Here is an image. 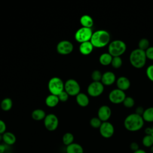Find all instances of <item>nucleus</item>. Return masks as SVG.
<instances>
[{"mask_svg":"<svg viewBox=\"0 0 153 153\" xmlns=\"http://www.w3.org/2000/svg\"><path fill=\"white\" fill-rule=\"evenodd\" d=\"M126 97L125 92L117 88L111 90L108 95L109 100L114 104L123 103Z\"/></svg>","mask_w":153,"mask_h":153,"instance_id":"10","label":"nucleus"},{"mask_svg":"<svg viewBox=\"0 0 153 153\" xmlns=\"http://www.w3.org/2000/svg\"><path fill=\"white\" fill-rule=\"evenodd\" d=\"M8 145L2 143H0V153H6L5 151L7 150Z\"/></svg>","mask_w":153,"mask_h":153,"instance_id":"39","label":"nucleus"},{"mask_svg":"<svg viewBox=\"0 0 153 153\" xmlns=\"http://www.w3.org/2000/svg\"><path fill=\"white\" fill-rule=\"evenodd\" d=\"M142 143L145 147L151 148L153 146V137L151 135L145 134L142 138Z\"/></svg>","mask_w":153,"mask_h":153,"instance_id":"27","label":"nucleus"},{"mask_svg":"<svg viewBox=\"0 0 153 153\" xmlns=\"http://www.w3.org/2000/svg\"><path fill=\"white\" fill-rule=\"evenodd\" d=\"M44 124L47 130L53 131L58 127L59 119L54 114H47L44 120Z\"/></svg>","mask_w":153,"mask_h":153,"instance_id":"9","label":"nucleus"},{"mask_svg":"<svg viewBox=\"0 0 153 153\" xmlns=\"http://www.w3.org/2000/svg\"><path fill=\"white\" fill-rule=\"evenodd\" d=\"M7 126L5 122L0 119V134H3L6 131Z\"/></svg>","mask_w":153,"mask_h":153,"instance_id":"36","label":"nucleus"},{"mask_svg":"<svg viewBox=\"0 0 153 153\" xmlns=\"http://www.w3.org/2000/svg\"><path fill=\"white\" fill-rule=\"evenodd\" d=\"M59 101L62 102H66L68 100L69 98V94L64 90L62 92H61L58 96Z\"/></svg>","mask_w":153,"mask_h":153,"instance_id":"34","label":"nucleus"},{"mask_svg":"<svg viewBox=\"0 0 153 153\" xmlns=\"http://www.w3.org/2000/svg\"><path fill=\"white\" fill-rule=\"evenodd\" d=\"M112 114L111 109L108 105L101 106L97 111V117L102 121H108Z\"/></svg>","mask_w":153,"mask_h":153,"instance_id":"13","label":"nucleus"},{"mask_svg":"<svg viewBox=\"0 0 153 153\" xmlns=\"http://www.w3.org/2000/svg\"><path fill=\"white\" fill-rule=\"evenodd\" d=\"M152 128V132H151V136L153 137V126L151 127Z\"/></svg>","mask_w":153,"mask_h":153,"instance_id":"43","label":"nucleus"},{"mask_svg":"<svg viewBox=\"0 0 153 153\" xmlns=\"http://www.w3.org/2000/svg\"><path fill=\"white\" fill-rule=\"evenodd\" d=\"M76 101L78 105L81 107L87 106L90 102L88 96L83 93H79L76 96Z\"/></svg>","mask_w":153,"mask_h":153,"instance_id":"18","label":"nucleus"},{"mask_svg":"<svg viewBox=\"0 0 153 153\" xmlns=\"http://www.w3.org/2000/svg\"><path fill=\"white\" fill-rule=\"evenodd\" d=\"M100 82L103 85H111L116 82V75L113 72L106 71L102 74Z\"/></svg>","mask_w":153,"mask_h":153,"instance_id":"14","label":"nucleus"},{"mask_svg":"<svg viewBox=\"0 0 153 153\" xmlns=\"http://www.w3.org/2000/svg\"><path fill=\"white\" fill-rule=\"evenodd\" d=\"M149 41L146 38H142L138 42V48L145 51L149 47Z\"/></svg>","mask_w":153,"mask_h":153,"instance_id":"28","label":"nucleus"},{"mask_svg":"<svg viewBox=\"0 0 153 153\" xmlns=\"http://www.w3.org/2000/svg\"><path fill=\"white\" fill-rule=\"evenodd\" d=\"M133 153H147L145 151H144L143 149H139L138 150L134 151V152H133Z\"/></svg>","mask_w":153,"mask_h":153,"instance_id":"41","label":"nucleus"},{"mask_svg":"<svg viewBox=\"0 0 153 153\" xmlns=\"http://www.w3.org/2000/svg\"><path fill=\"white\" fill-rule=\"evenodd\" d=\"M80 85L75 79H69L65 83L64 90L69 94V96H74L78 95L80 93Z\"/></svg>","mask_w":153,"mask_h":153,"instance_id":"7","label":"nucleus"},{"mask_svg":"<svg viewBox=\"0 0 153 153\" xmlns=\"http://www.w3.org/2000/svg\"><path fill=\"white\" fill-rule=\"evenodd\" d=\"M127 50L126 43L120 39L114 40L108 44V53L112 57H120Z\"/></svg>","mask_w":153,"mask_h":153,"instance_id":"4","label":"nucleus"},{"mask_svg":"<svg viewBox=\"0 0 153 153\" xmlns=\"http://www.w3.org/2000/svg\"><path fill=\"white\" fill-rule=\"evenodd\" d=\"M99 129L100 135L105 139L111 137L114 135L115 131L114 126L109 121L102 122Z\"/></svg>","mask_w":153,"mask_h":153,"instance_id":"11","label":"nucleus"},{"mask_svg":"<svg viewBox=\"0 0 153 153\" xmlns=\"http://www.w3.org/2000/svg\"><path fill=\"white\" fill-rule=\"evenodd\" d=\"M151 132H152L151 127H147L145 130V133L146 135H151Z\"/></svg>","mask_w":153,"mask_h":153,"instance_id":"40","label":"nucleus"},{"mask_svg":"<svg viewBox=\"0 0 153 153\" xmlns=\"http://www.w3.org/2000/svg\"><path fill=\"white\" fill-rule=\"evenodd\" d=\"M74 136L72 133L67 132L65 133L62 137V142L66 146L74 143Z\"/></svg>","mask_w":153,"mask_h":153,"instance_id":"26","label":"nucleus"},{"mask_svg":"<svg viewBox=\"0 0 153 153\" xmlns=\"http://www.w3.org/2000/svg\"><path fill=\"white\" fill-rule=\"evenodd\" d=\"M48 88L51 94L58 96L61 92L64 91L65 84L60 78L54 76L49 80Z\"/></svg>","mask_w":153,"mask_h":153,"instance_id":"5","label":"nucleus"},{"mask_svg":"<svg viewBox=\"0 0 153 153\" xmlns=\"http://www.w3.org/2000/svg\"><path fill=\"white\" fill-rule=\"evenodd\" d=\"M59 99L57 96L54 95V94H49L46 98H45V104L48 107L50 108H54L57 105V104L59 102Z\"/></svg>","mask_w":153,"mask_h":153,"instance_id":"21","label":"nucleus"},{"mask_svg":"<svg viewBox=\"0 0 153 153\" xmlns=\"http://www.w3.org/2000/svg\"><path fill=\"white\" fill-rule=\"evenodd\" d=\"M144 122L142 116L133 113L126 117L124 121V126L129 131H137L143 127Z\"/></svg>","mask_w":153,"mask_h":153,"instance_id":"1","label":"nucleus"},{"mask_svg":"<svg viewBox=\"0 0 153 153\" xmlns=\"http://www.w3.org/2000/svg\"><path fill=\"white\" fill-rule=\"evenodd\" d=\"M2 140V134H0V142Z\"/></svg>","mask_w":153,"mask_h":153,"instance_id":"42","label":"nucleus"},{"mask_svg":"<svg viewBox=\"0 0 153 153\" xmlns=\"http://www.w3.org/2000/svg\"><path fill=\"white\" fill-rule=\"evenodd\" d=\"M102 121L98 117H93L90 121V126L94 128H99Z\"/></svg>","mask_w":153,"mask_h":153,"instance_id":"31","label":"nucleus"},{"mask_svg":"<svg viewBox=\"0 0 153 153\" xmlns=\"http://www.w3.org/2000/svg\"><path fill=\"white\" fill-rule=\"evenodd\" d=\"M150 148H151V152H153V146H152Z\"/></svg>","mask_w":153,"mask_h":153,"instance_id":"44","label":"nucleus"},{"mask_svg":"<svg viewBox=\"0 0 153 153\" xmlns=\"http://www.w3.org/2000/svg\"><path fill=\"white\" fill-rule=\"evenodd\" d=\"M94 47L90 41L81 43L79 46V51L81 54L84 56H87L91 54L93 50Z\"/></svg>","mask_w":153,"mask_h":153,"instance_id":"16","label":"nucleus"},{"mask_svg":"<svg viewBox=\"0 0 153 153\" xmlns=\"http://www.w3.org/2000/svg\"><path fill=\"white\" fill-rule=\"evenodd\" d=\"M145 111V109L142 107V106H138L136 108V110H135V114H137V115H139L140 116H142L143 114V112Z\"/></svg>","mask_w":153,"mask_h":153,"instance_id":"38","label":"nucleus"},{"mask_svg":"<svg viewBox=\"0 0 153 153\" xmlns=\"http://www.w3.org/2000/svg\"><path fill=\"white\" fill-rule=\"evenodd\" d=\"M112 56L107 53H102L99 58V63L103 66H108L111 64V62L112 60Z\"/></svg>","mask_w":153,"mask_h":153,"instance_id":"22","label":"nucleus"},{"mask_svg":"<svg viewBox=\"0 0 153 153\" xmlns=\"http://www.w3.org/2000/svg\"><path fill=\"white\" fill-rule=\"evenodd\" d=\"M145 51L139 48L132 50L129 56V61L133 67L136 69H141L145 66L146 62Z\"/></svg>","mask_w":153,"mask_h":153,"instance_id":"3","label":"nucleus"},{"mask_svg":"<svg viewBox=\"0 0 153 153\" xmlns=\"http://www.w3.org/2000/svg\"><path fill=\"white\" fill-rule=\"evenodd\" d=\"M142 117L144 121L153 123V107H149L145 109Z\"/></svg>","mask_w":153,"mask_h":153,"instance_id":"24","label":"nucleus"},{"mask_svg":"<svg viewBox=\"0 0 153 153\" xmlns=\"http://www.w3.org/2000/svg\"><path fill=\"white\" fill-rule=\"evenodd\" d=\"M102 76V74L99 70L93 71L91 73V77L92 80L93 81H96V82L101 81Z\"/></svg>","mask_w":153,"mask_h":153,"instance_id":"32","label":"nucleus"},{"mask_svg":"<svg viewBox=\"0 0 153 153\" xmlns=\"http://www.w3.org/2000/svg\"><path fill=\"white\" fill-rule=\"evenodd\" d=\"M116 85L117 88L125 91L127 90L130 87V79L124 76H120L116 80Z\"/></svg>","mask_w":153,"mask_h":153,"instance_id":"15","label":"nucleus"},{"mask_svg":"<svg viewBox=\"0 0 153 153\" xmlns=\"http://www.w3.org/2000/svg\"><path fill=\"white\" fill-rule=\"evenodd\" d=\"M57 51L62 55H68L72 53L74 50L72 43L68 40H63L60 41L56 47Z\"/></svg>","mask_w":153,"mask_h":153,"instance_id":"12","label":"nucleus"},{"mask_svg":"<svg viewBox=\"0 0 153 153\" xmlns=\"http://www.w3.org/2000/svg\"><path fill=\"white\" fill-rule=\"evenodd\" d=\"M66 153H84V149L82 146L77 143H72V144L66 146Z\"/></svg>","mask_w":153,"mask_h":153,"instance_id":"20","label":"nucleus"},{"mask_svg":"<svg viewBox=\"0 0 153 153\" xmlns=\"http://www.w3.org/2000/svg\"><path fill=\"white\" fill-rule=\"evenodd\" d=\"M134 103H135V102L134 99L130 96H126L123 102L124 106L127 108H131L133 107L134 105Z\"/></svg>","mask_w":153,"mask_h":153,"instance_id":"30","label":"nucleus"},{"mask_svg":"<svg viewBox=\"0 0 153 153\" xmlns=\"http://www.w3.org/2000/svg\"><path fill=\"white\" fill-rule=\"evenodd\" d=\"M111 65L114 69H119L123 65V60L121 57H113Z\"/></svg>","mask_w":153,"mask_h":153,"instance_id":"29","label":"nucleus"},{"mask_svg":"<svg viewBox=\"0 0 153 153\" xmlns=\"http://www.w3.org/2000/svg\"><path fill=\"white\" fill-rule=\"evenodd\" d=\"M93 33L91 28L81 27L76 31L75 33V39L80 44L84 42L90 41Z\"/></svg>","mask_w":153,"mask_h":153,"instance_id":"6","label":"nucleus"},{"mask_svg":"<svg viewBox=\"0 0 153 153\" xmlns=\"http://www.w3.org/2000/svg\"><path fill=\"white\" fill-rule=\"evenodd\" d=\"M110 33L105 30H97L93 33L90 42L96 48H102L110 43Z\"/></svg>","mask_w":153,"mask_h":153,"instance_id":"2","label":"nucleus"},{"mask_svg":"<svg viewBox=\"0 0 153 153\" xmlns=\"http://www.w3.org/2000/svg\"><path fill=\"white\" fill-rule=\"evenodd\" d=\"M130 148L131 151H133V152H134L139 149V145L136 142H133L130 143Z\"/></svg>","mask_w":153,"mask_h":153,"instance_id":"37","label":"nucleus"},{"mask_svg":"<svg viewBox=\"0 0 153 153\" xmlns=\"http://www.w3.org/2000/svg\"><path fill=\"white\" fill-rule=\"evenodd\" d=\"M79 22L82 27L87 28H91L94 24L93 19L92 17L87 14L82 15L79 19Z\"/></svg>","mask_w":153,"mask_h":153,"instance_id":"19","label":"nucleus"},{"mask_svg":"<svg viewBox=\"0 0 153 153\" xmlns=\"http://www.w3.org/2000/svg\"><path fill=\"white\" fill-rule=\"evenodd\" d=\"M146 75L148 78L152 82H153V65L148 66L146 69Z\"/></svg>","mask_w":153,"mask_h":153,"instance_id":"33","label":"nucleus"},{"mask_svg":"<svg viewBox=\"0 0 153 153\" xmlns=\"http://www.w3.org/2000/svg\"><path fill=\"white\" fill-rule=\"evenodd\" d=\"M6 153H13V152H6Z\"/></svg>","mask_w":153,"mask_h":153,"instance_id":"45","label":"nucleus"},{"mask_svg":"<svg viewBox=\"0 0 153 153\" xmlns=\"http://www.w3.org/2000/svg\"><path fill=\"white\" fill-rule=\"evenodd\" d=\"M31 116L34 120L41 121L44 120L46 114L45 111L41 109H36L32 111Z\"/></svg>","mask_w":153,"mask_h":153,"instance_id":"23","label":"nucleus"},{"mask_svg":"<svg viewBox=\"0 0 153 153\" xmlns=\"http://www.w3.org/2000/svg\"><path fill=\"white\" fill-rule=\"evenodd\" d=\"M0 106L1 109L4 111H8L12 108L13 101L10 98H5L1 101Z\"/></svg>","mask_w":153,"mask_h":153,"instance_id":"25","label":"nucleus"},{"mask_svg":"<svg viewBox=\"0 0 153 153\" xmlns=\"http://www.w3.org/2000/svg\"><path fill=\"white\" fill-rule=\"evenodd\" d=\"M2 140L8 146L14 145L16 142V137L14 133L10 131H5L2 134Z\"/></svg>","mask_w":153,"mask_h":153,"instance_id":"17","label":"nucleus"},{"mask_svg":"<svg viewBox=\"0 0 153 153\" xmlns=\"http://www.w3.org/2000/svg\"><path fill=\"white\" fill-rule=\"evenodd\" d=\"M104 91V85L100 82H91L87 87V93L89 96L96 97L100 96Z\"/></svg>","mask_w":153,"mask_h":153,"instance_id":"8","label":"nucleus"},{"mask_svg":"<svg viewBox=\"0 0 153 153\" xmlns=\"http://www.w3.org/2000/svg\"><path fill=\"white\" fill-rule=\"evenodd\" d=\"M145 51V54L147 59L153 60V47H149Z\"/></svg>","mask_w":153,"mask_h":153,"instance_id":"35","label":"nucleus"}]
</instances>
